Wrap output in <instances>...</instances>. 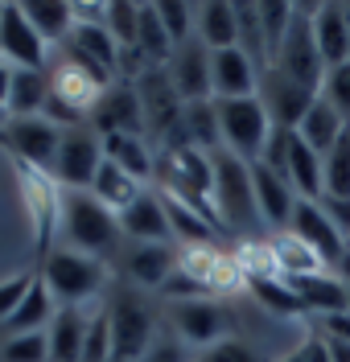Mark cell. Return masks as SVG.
Returning <instances> with one entry per match:
<instances>
[{
  "label": "cell",
  "mask_w": 350,
  "mask_h": 362,
  "mask_svg": "<svg viewBox=\"0 0 350 362\" xmlns=\"http://www.w3.org/2000/svg\"><path fill=\"white\" fill-rule=\"evenodd\" d=\"M177 268L186 272L202 293H239L247 284L239 259L227 255V251H218L214 243H189V247H182L177 251Z\"/></svg>",
  "instance_id": "10"
},
{
  "label": "cell",
  "mask_w": 350,
  "mask_h": 362,
  "mask_svg": "<svg viewBox=\"0 0 350 362\" xmlns=\"http://www.w3.org/2000/svg\"><path fill=\"white\" fill-rule=\"evenodd\" d=\"M326 346H329V358H334V362H350V341H334V338H326Z\"/></svg>",
  "instance_id": "54"
},
{
  "label": "cell",
  "mask_w": 350,
  "mask_h": 362,
  "mask_svg": "<svg viewBox=\"0 0 350 362\" xmlns=\"http://www.w3.org/2000/svg\"><path fill=\"white\" fill-rule=\"evenodd\" d=\"M346 309H350V296H346Z\"/></svg>",
  "instance_id": "59"
},
{
  "label": "cell",
  "mask_w": 350,
  "mask_h": 362,
  "mask_svg": "<svg viewBox=\"0 0 350 362\" xmlns=\"http://www.w3.org/2000/svg\"><path fill=\"white\" fill-rule=\"evenodd\" d=\"M21 8H25V17H29V25L42 33L46 45H62L74 33V25H78L74 4H66V0H25Z\"/></svg>",
  "instance_id": "31"
},
{
  "label": "cell",
  "mask_w": 350,
  "mask_h": 362,
  "mask_svg": "<svg viewBox=\"0 0 350 362\" xmlns=\"http://www.w3.org/2000/svg\"><path fill=\"white\" fill-rule=\"evenodd\" d=\"M0 144L21 160V165H33V169H54V157H58V144H62V128H54L46 115H25V119H8L0 128Z\"/></svg>",
  "instance_id": "11"
},
{
  "label": "cell",
  "mask_w": 350,
  "mask_h": 362,
  "mask_svg": "<svg viewBox=\"0 0 350 362\" xmlns=\"http://www.w3.org/2000/svg\"><path fill=\"white\" fill-rule=\"evenodd\" d=\"M87 128L95 136H144V107L132 83H112L103 99L87 115Z\"/></svg>",
  "instance_id": "14"
},
{
  "label": "cell",
  "mask_w": 350,
  "mask_h": 362,
  "mask_svg": "<svg viewBox=\"0 0 350 362\" xmlns=\"http://www.w3.org/2000/svg\"><path fill=\"white\" fill-rule=\"evenodd\" d=\"M317 206L329 214V223H334V226H338V230L350 239V202H342V198H322Z\"/></svg>",
  "instance_id": "52"
},
{
  "label": "cell",
  "mask_w": 350,
  "mask_h": 362,
  "mask_svg": "<svg viewBox=\"0 0 350 362\" xmlns=\"http://www.w3.org/2000/svg\"><path fill=\"white\" fill-rule=\"evenodd\" d=\"M194 33H198V42L206 45L210 54H214V49H235V45H239V21H235V4H227V0H210V4H198Z\"/></svg>",
  "instance_id": "26"
},
{
  "label": "cell",
  "mask_w": 350,
  "mask_h": 362,
  "mask_svg": "<svg viewBox=\"0 0 350 362\" xmlns=\"http://www.w3.org/2000/svg\"><path fill=\"white\" fill-rule=\"evenodd\" d=\"M268 251H272V264L284 280H297V276H317V272H329V264L317 255L313 247H305L293 230H280L268 239Z\"/></svg>",
  "instance_id": "27"
},
{
  "label": "cell",
  "mask_w": 350,
  "mask_h": 362,
  "mask_svg": "<svg viewBox=\"0 0 350 362\" xmlns=\"http://www.w3.org/2000/svg\"><path fill=\"white\" fill-rule=\"evenodd\" d=\"M247 288L256 293L259 305H268L272 313H305V305H301V296L293 293V284L284 280V276H268V280H247Z\"/></svg>",
  "instance_id": "40"
},
{
  "label": "cell",
  "mask_w": 350,
  "mask_h": 362,
  "mask_svg": "<svg viewBox=\"0 0 350 362\" xmlns=\"http://www.w3.org/2000/svg\"><path fill=\"white\" fill-rule=\"evenodd\" d=\"M252 185H256V206H259V218L264 226H272V230H288L293 226V214H297V194H293V185L284 173L276 169H268L264 160H252Z\"/></svg>",
  "instance_id": "16"
},
{
  "label": "cell",
  "mask_w": 350,
  "mask_h": 362,
  "mask_svg": "<svg viewBox=\"0 0 350 362\" xmlns=\"http://www.w3.org/2000/svg\"><path fill=\"white\" fill-rule=\"evenodd\" d=\"M0 358L4 362H49L46 329H37V334H13V338L0 346Z\"/></svg>",
  "instance_id": "42"
},
{
  "label": "cell",
  "mask_w": 350,
  "mask_h": 362,
  "mask_svg": "<svg viewBox=\"0 0 350 362\" xmlns=\"http://www.w3.org/2000/svg\"><path fill=\"white\" fill-rule=\"evenodd\" d=\"M198 362H264V358H259V354L252 350V346H247V341L223 338V341H214V346H210V350H206V354H202Z\"/></svg>",
  "instance_id": "47"
},
{
  "label": "cell",
  "mask_w": 350,
  "mask_h": 362,
  "mask_svg": "<svg viewBox=\"0 0 350 362\" xmlns=\"http://www.w3.org/2000/svg\"><path fill=\"white\" fill-rule=\"evenodd\" d=\"M119 230H124L132 243H165V239H173L165 202L157 194H140L128 210H119Z\"/></svg>",
  "instance_id": "22"
},
{
  "label": "cell",
  "mask_w": 350,
  "mask_h": 362,
  "mask_svg": "<svg viewBox=\"0 0 350 362\" xmlns=\"http://www.w3.org/2000/svg\"><path fill=\"white\" fill-rule=\"evenodd\" d=\"M4 124H8V112H4V107H0V128H4Z\"/></svg>",
  "instance_id": "58"
},
{
  "label": "cell",
  "mask_w": 350,
  "mask_h": 362,
  "mask_svg": "<svg viewBox=\"0 0 350 362\" xmlns=\"http://www.w3.org/2000/svg\"><path fill=\"white\" fill-rule=\"evenodd\" d=\"M33 280H37V272H17V276L0 280V325H8V317L21 309V300L33 288Z\"/></svg>",
  "instance_id": "46"
},
{
  "label": "cell",
  "mask_w": 350,
  "mask_h": 362,
  "mask_svg": "<svg viewBox=\"0 0 350 362\" xmlns=\"http://www.w3.org/2000/svg\"><path fill=\"white\" fill-rule=\"evenodd\" d=\"M313 42H317V54H322L326 70L350 62V13H346V4H317L313 8Z\"/></svg>",
  "instance_id": "21"
},
{
  "label": "cell",
  "mask_w": 350,
  "mask_h": 362,
  "mask_svg": "<svg viewBox=\"0 0 350 362\" xmlns=\"http://www.w3.org/2000/svg\"><path fill=\"white\" fill-rule=\"evenodd\" d=\"M259 103L268 107V115H272V124H280V128H293L297 132V124L305 119V112L313 107V99H317V90L301 87V83H293V78H284L280 70H264L259 74Z\"/></svg>",
  "instance_id": "15"
},
{
  "label": "cell",
  "mask_w": 350,
  "mask_h": 362,
  "mask_svg": "<svg viewBox=\"0 0 350 362\" xmlns=\"http://www.w3.org/2000/svg\"><path fill=\"white\" fill-rule=\"evenodd\" d=\"M293 284V293L301 296V305H305V313H317V317H326V313H342L346 309V296L350 288L334 276V272H317V276H297V280H288Z\"/></svg>",
  "instance_id": "25"
},
{
  "label": "cell",
  "mask_w": 350,
  "mask_h": 362,
  "mask_svg": "<svg viewBox=\"0 0 350 362\" xmlns=\"http://www.w3.org/2000/svg\"><path fill=\"white\" fill-rule=\"evenodd\" d=\"M0 58L13 70H46L49 45L42 42V33L29 25L21 4H4L0 13Z\"/></svg>",
  "instance_id": "12"
},
{
  "label": "cell",
  "mask_w": 350,
  "mask_h": 362,
  "mask_svg": "<svg viewBox=\"0 0 350 362\" xmlns=\"http://www.w3.org/2000/svg\"><path fill=\"white\" fill-rule=\"evenodd\" d=\"M46 99H49V70H13L8 95H4V112H8V119L42 115Z\"/></svg>",
  "instance_id": "28"
},
{
  "label": "cell",
  "mask_w": 350,
  "mask_h": 362,
  "mask_svg": "<svg viewBox=\"0 0 350 362\" xmlns=\"http://www.w3.org/2000/svg\"><path fill=\"white\" fill-rule=\"evenodd\" d=\"M107 317H112V362H140L144 350L153 346V329H157L148 305L136 293H119Z\"/></svg>",
  "instance_id": "8"
},
{
  "label": "cell",
  "mask_w": 350,
  "mask_h": 362,
  "mask_svg": "<svg viewBox=\"0 0 350 362\" xmlns=\"http://www.w3.org/2000/svg\"><path fill=\"white\" fill-rule=\"evenodd\" d=\"M140 362H189V350L182 338H153Z\"/></svg>",
  "instance_id": "49"
},
{
  "label": "cell",
  "mask_w": 350,
  "mask_h": 362,
  "mask_svg": "<svg viewBox=\"0 0 350 362\" xmlns=\"http://www.w3.org/2000/svg\"><path fill=\"white\" fill-rule=\"evenodd\" d=\"M346 128H350L346 119H342V115L334 112V107H329L322 95H317V99H313V107L305 112V119L297 124V136H301V140L309 144V148H313V153H322V157H326L329 148L338 144V136L346 132Z\"/></svg>",
  "instance_id": "32"
},
{
  "label": "cell",
  "mask_w": 350,
  "mask_h": 362,
  "mask_svg": "<svg viewBox=\"0 0 350 362\" xmlns=\"http://www.w3.org/2000/svg\"><path fill=\"white\" fill-rule=\"evenodd\" d=\"M103 25L116 37L119 49H136V25H140V4H107Z\"/></svg>",
  "instance_id": "41"
},
{
  "label": "cell",
  "mask_w": 350,
  "mask_h": 362,
  "mask_svg": "<svg viewBox=\"0 0 350 362\" xmlns=\"http://www.w3.org/2000/svg\"><path fill=\"white\" fill-rule=\"evenodd\" d=\"M0 13H4V4H0Z\"/></svg>",
  "instance_id": "60"
},
{
  "label": "cell",
  "mask_w": 350,
  "mask_h": 362,
  "mask_svg": "<svg viewBox=\"0 0 350 362\" xmlns=\"http://www.w3.org/2000/svg\"><path fill=\"white\" fill-rule=\"evenodd\" d=\"M329 272H334V276H338V280H342V284L350 288V247L342 251V259H338V264H334Z\"/></svg>",
  "instance_id": "55"
},
{
  "label": "cell",
  "mask_w": 350,
  "mask_h": 362,
  "mask_svg": "<svg viewBox=\"0 0 350 362\" xmlns=\"http://www.w3.org/2000/svg\"><path fill=\"white\" fill-rule=\"evenodd\" d=\"M173 272H177V251L169 243H132V251H128V276L136 284L161 288Z\"/></svg>",
  "instance_id": "29"
},
{
  "label": "cell",
  "mask_w": 350,
  "mask_h": 362,
  "mask_svg": "<svg viewBox=\"0 0 350 362\" xmlns=\"http://www.w3.org/2000/svg\"><path fill=\"white\" fill-rule=\"evenodd\" d=\"M132 87H136L140 107H144V132H153V140L165 144V136L173 132V128L182 124V115H186V103H182L177 87H173L169 70L165 66H144Z\"/></svg>",
  "instance_id": "7"
},
{
  "label": "cell",
  "mask_w": 350,
  "mask_h": 362,
  "mask_svg": "<svg viewBox=\"0 0 350 362\" xmlns=\"http://www.w3.org/2000/svg\"><path fill=\"white\" fill-rule=\"evenodd\" d=\"M99 165H103V140L83 124V128L62 132V144H58V157H54L49 173L62 189H91Z\"/></svg>",
  "instance_id": "9"
},
{
  "label": "cell",
  "mask_w": 350,
  "mask_h": 362,
  "mask_svg": "<svg viewBox=\"0 0 350 362\" xmlns=\"http://www.w3.org/2000/svg\"><path fill=\"white\" fill-rule=\"evenodd\" d=\"M293 13H297V4H284V0L259 4V25H264V45H268V66H272V58L280 54V45H284V37H288Z\"/></svg>",
  "instance_id": "39"
},
{
  "label": "cell",
  "mask_w": 350,
  "mask_h": 362,
  "mask_svg": "<svg viewBox=\"0 0 350 362\" xmlns=\"http://www.w3.org/2000/svg\"><path fill=\"white\" fill-rule=\"evenodd\" d=\"M322 169H326V198L350 202V128L338 136V144L322 157Z\"/></svg>",
  "instance_id": "37"
},
{
  "label": "cell",
  "mask_w": 350,
  "mask_h": 362,
  "mask_svg": "<svg viewBox=\"0 0 350 362\" xmlns=\"http://www.w3.org/2000/svg\"><path fill=\"white\" fill-rule=\"evenodd\" d=\"M165 70H169L177 95H182V103H206L210 95H214V87H210V49L198 37L177 45L173 58L165 62Z\"/></svg>",
  "instance_id": "18"
},
{
  "label": "cell",
  "mask_w": 350,
  "mask_h": 362,
  "mask_svg": "<svg viewBox=\"0 0 350 362\" xmlns=\"http://www.w3.org/2000/svg\"><path fill=\"white\" fill-rule=\"evenodd\" d=\"M235 21H239V49L268 70V45H264V25H259V4H235Z\"/></svg>",
  "instance_id": "38"
},
{
  "label": "cell",
  "mask_w": 350,
  "mask_h": 362,
  "mask_svg": "<svg viewBox=\"0 0 350 362\" xmlns=\"http://www.w3.org/2000/svg\"><path fill=\"white\" fill-rule=\"evenodd\" d=\"M136 49L144 54V62H148V66H161V62H169V58H173V42H169V33H165L157 4H140Z\"/></svg>",
  "instance_id": "35"
},
{
  "label": "cell",
  "mask_w": 350,
  "mask_h": 362,
  "mask_svg": "<svg viewBox=\"0 0 350 362\" xmlns=\"http://www.w3.org/2000/svg\"><path fill=\"white\" fill-rule=\"evenodd\" d=\"M317 325H322V338L350 341V309H342V313H326V317H317Z\"/></svg>",
  "instance_id": "51"
},
{
  "label": "cell",
  "mask_w": 350,
  "mask_h": 362,
  "mask_svg": "<svg viewBox=\"0 0 350 362\" xmlns=\"http://www.w3.org/2000/svg\"><path fill=\"white\" fill-rule=\"evenodd\" d=\"M259 74H264V70H259L239 45L210 54V87H214V99H247V95H256Z\"/></svg>",
  "instance_id": "19"
},
{
  "label": "cell",
  "mask_w": 350,
  "mask_h": 362,
  "mask_svg": "<svg viewBox=\"0 0 350 362\" xmlns=\"http://www.w3.org/2000/svg\"><path fill=\"white\" fill-rule=\"evenodd\" d=\"M83 362H112V317H107V309L91 313L87 341H83Z\"/></svg>",
  "instance_id": "43"
},
{
  "label": "cell",
  "mask_w": 350,
  "mask_h": 362,
  "mask_svg": "<svg viewBox=\"0 0 350 362\" xmlns=\"http://www.w3.org/2000/svg\"><path fill=\"white\" fill-rule=\"evenodd\" d=\"M214 165V185H210V206L227 235H256L264 218L256 206V185H252V160L235 157L227 148L210 153Z\"/></svg>",
  "instance_id": "1"
},
{
  "label": "cell",
  "mask_w": 350,
  "mask_h": 362,
  "mask_svg": "<svg viewBox=\"0 0 350 362\" xmlns=\"http://www.w3.org/2000/svg\"><path fill=\"white\" fill-rule=\"evenodd\" d=\"M218 107V132H223V144L227 153L243 160H259L264 157V144H268V132H272V115L259 103V95H247V99H214Z\"/></svg>",
  "instance_id": "3"
},
{
  "label": "cell",
  "mask_w": 350,
  "mask_h": 362,
  "mask_svg": "<svg viewBox=\"0 0 350 362\" xmlns=\"http://www.w3.org/2000/svg\"><path fill=\"white\" fill-rule=\"evenodd\" d=\"M288 230L301 239L305 247L317 251L329 268H334V264L342 259V251L350 247V239L334 223H329V214L317 202H297V214H293V226H288Z\"/></svg>",
  "instance_id": "20"
},
{
  "label": "cell",
  "mask_w": 350,
  "mask_h": 362,
  "mask_svg": "<svg viewBox=\"0 0 350 362\" xmlns=\"http://www.w3.org/2000/svg\"><path fill=\"white\" fill-rule=\"evenodd\" d=\"M169 325L177 329V338L189 341V346H214V341L227 338L231 329V313L218 305V300H206V296H194V300H177L169 305Z\"/></svg>",
  "instance_id": "13"
},
{
  "label": "cell",
  "mask_w": 350,
  "mask_h": 362,
  "mask_svg": "<svg viewBox=\"0 0 350 362\" xmlns=\"http://www.w3.org/2000/svg\"><path fill=\"white\" fill-rule=\"evenodd\" d=\"M157 13H161V25H165V33H169V42H173V49L194 37L198 4H157Z\"/></svg>",
  "instance_id": "44"
},
{
  "label": "cell",
  "mask_w": 350,
  "mask_h": 362,
  "mask_svg": "<svg viewBox=\"0 0 350 362\" xmlns=\"http://www.w3.org/2000/svg\"><path fill=\"white\" fill-rule=\"evenodd\" d=\"M8 78H13V66L0 58V107H4V95H8Z\"/></svg>",
  "instance_id": "56"
},
{
  "label": "cell",
  "mask_w": 350,
  "mask_h": 362,
  "mask_svg": "<svg viewBox=\"0 0 350 362\" xmlns=\"http://www.w3.org/2000/svg\"><path fill=\"white\" fill-rule=\"evenodd\" d=\"M42 280H46V288L54 293L58 305H78L83 309V300H91L103 288V264L74 247H58L42 259Z\"/></svg>",
  "instance_id": "4"
},
{
  "label": "cell",
  "mask_w": 350,
  "mask_h": 362,
  "mask_svg": "<svg viewBox=\"0 0 350 362\" xmlns=\"http://www.w3.org/2000/svg\"><path fill=\"white\" fill-rule=\"evenodd\" d=\"M198 293H202V288H198V284H194V280H189L182 268H177V272H173V276L161 284V296L169 300V305H177V300H194Z\"/></svg>",
  "instance_id": "50"
},
{
  "label": "cell",
  "mask_w": 350,
  "mask_h": 362,
  "mask_svg": "<svg viewBox=\"0 0 350 362\" xmlns=\"http://www.w3.org/2000/svg\"><path fill=\"white\" fill-rule=\"evenodd\" d=\"M288 144H293V128H280V124H272V132H268V144H264V165L268 169H276V173H284L288 169Z\"/></svg>",
  "instance_id": "48"
},
{
  "label": "cell",
  "mask_w": 350,
  "mask_h": 362,
  "mask_svg": "<svg viewBox=\"0 0 350 362\" xmlns=\"http://www.w3.org/2000/svg\"><path fill=\"white\" fill-rule=\"evenodd\" d=\"M297 350L305 354V362H334V358H329L326 338H317V334H309V338H305L301 346H297Z\"/></svg>",
  "instance_id": "53"
},
{
  "label": "cell",
  "mask_w": 350,
  "mask_h": 362,
  "mask_svg": "<svg viewBox=\"0 0 350 362\" xmlns=\"http://www.w3.org/2000/svg\"><path fill=\"white\" fill-rule=\"evenodd\" d=\"M58 313V305H54V293L46 288V280H42V272H37V280H33V288L25 293L21 309L8 317V334H37V329H46L49 321Z\"/></svg>",
  "instance_id": "33"
},
{
  "label": "cell",
  "mask_w": 350,
  "mask_h": 362,
  "mask_svg": "<svg viewBox=\"0 0 350 362\" xmlns=\"http://www.w3.org/2000/svg\"><path fill=\"white\" fill-rule=\"evenodd\" d=\"M103 140V160L119 165L128 177L148 181L157 173V153L144 144V136H99Z\"/></svg>",
  "instance_id": "30"
},
{
  "label": "cell",
  "mask_w": 350,
  "mask_h": 362,
  "mask_svg": "<svg viewBox=\"0 0 350 362\" xmlns=\"http://www.w3.org/2000/svg\"><path fill=\"white\" fill-rule=\"evenodd\" d=\"M112 87L107 78H99L95 70H87L83 62H74V58H66V54H58V62L49 66V90L58 95V99H66L74 112L91 115L95 103L103 99V90Z\"/></svg>",
  "instance_id": "17"
},
{
  "label": "cell",
  "mask_w": 350,
  "mask_h": 362,
  "mask_svg": "<svg viewBox=\"0 0 350 362\" xmlns=\"http://www.w3.org/2000/svg\"><path fill=\"white\" fill-rule=\"evenodd\" d=\"M17 185H21L25 210H29V218H33L37 251H42V259H46L49 239H54V230L62 226V185L54 181V173L33 169V165H21V160H17Z\"/></svg>",
  "instance_id": "6"
},
{
  "label": "cell",
  "mask_w": 350,
  "mask_h": 362,
  "mask_svg": "<svg viewBox=\"0 0 350 362\" xmlns=\"http://www.w3.org/2000/svg\"><path fill=\"white\" fill-rule=\"evenodd\" d=\"M62 235L83 255H103L119 243V214L103 206L91 189H62Z\"/></svg>",
  "instance_id": "2"
},
{
  "label": "cell",
  "mask_w": 350,
  "mask_h": 362,
  "mask_svg": "<svg viewBox=\"0 0 350 362\" xmlns=\"http://www.w3.org/2000/svg\"><path fill=\"white\" fill-rule=\"evenodd\" d=\"M280 362H305V354H301V350H293V354H284Z\"/></svg>",
  "instance_id": "57"
},
{
  "label": "cell",
  "mask_w": 350,
  "mask_h": 362,
  "mask_svg": "<svg viewBox=\"0 0 350 362\" xmlns=\"http://www.w3.org/2000/svg\"><path fill=\"white\" fill-rule=\"evenodd\" d=\"M272 70H280L284 78H293V83H301L309 90H322L326 62H322L317 42H313V4H297L293 25H288V37L280 45V54L272 58Z\"/></svg>",
  "instance_id": "5"
},
{
  "label": "cell",
  "mask_w": 350,
  "mask_h": 362,
  "mask_svg": "<svg viewBox=\"0 0 350 362\" xmlns=\"http://www.w3.org/2000/svg\"><path fill=\"white\" fill-rule=\"evenodd\" d=\"M284 177L293 185V194L301 202H322L326 198V169H322V153H313L301 136L293 132V144H288V169Z\"/></svg>",
  "instance_id": "24"
},
{
  "label": "cell",
  "mask_w": 350,
  "mask_h": 362,
  "mask_svg": "<svg viewBox=\"0 0 350 362\" xmlns=\"http://www.w3.org/2000/svg\"><path fill=\"white\" fill-rule=\"evenodd\" d=\"M91 194H95L103 206H112V210L119 214V210H128V206L136 202L144 189H140V181L128 177L119 165L103 160V165H99V173H95V181H91Z\"/></svg>",
  "instance_id": "34"
},
{
  "label": "cell",
  "mask_w": 350,
  "mask_h": 362,
  "mask_svg": "<svg viewBox=\"0 0 350 362\" xmlns=\"http://www.w3.org/2000/svg\"><path fill=\"white\" fill-rule=\"evenodd\" d=\"M322 99H326L334 112L342 115V119H350V62H342V66H329L326 70V83H322V90H317Z\"/></svg>",
  "instance_id": "45"
},
{
  "label": "cell",
  "mask_w": 350,
  "mask_h": 362,
  "mask_svg": "<svg viewBox=\"0 0 350 362\" xmlns=\"http://www.w3.org/2000/svg\"><path fill=\"white\" fill-rule=\"evenodd\" d=\"M87 325L91 317L78 305H58L54 321L46 325L49 338V362H83V341H87Z\"/></svg>",
  "instance_id": "23"
},
{
  "label": "cell",
  "mask_w": 350,
  "mask_h": 362,
  "mask_svg": "<svg viewBox=\"0 0 350 362\" xmlns=\"http://www.w3.org/2000/svg\"><path fill=\"white\" fill-rule=\"evenodd\" d=\"M182 128H186V136H189L194 148H202V153L223 148V132H218V107H214V99H206V103H186Z\"/></svg>",
  "instance_id": "36"
}]
</instances>
